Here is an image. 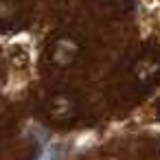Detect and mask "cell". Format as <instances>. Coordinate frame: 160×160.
<instances>
[{"mask_svg": "<svg viewBox=\"0 0 160 160\" xmlns=\"http://www.w3.org/2000/svg\"><path fill=\"white\" fill-rule=\"evenodd\" d=\"M110 2H118V0H110Z\"/></svg>", "mask_w": 160, "mask_h": 160, "instance_id": "cell-4", "label": "cell"}, {"mask_svg": "<svg viewBox=\"0 0 160 160\" xmlns=\"http://www.w3.org/2000/svg\"><path fill=\"white\" fill-rule=\"evenodd\" d=\"M46 112L51 114V118L55 121H68L75 114V103L72 99H68L66 94H53L46 101Z\"/></svg>", "mask_w": 160, "mask_h": 160, "instance_id": "cell-3", "label": "cell"}, {"mask_svg": "<svg viewBox=\"0 0 160 160\" xmlns=\"http://www.w3.org/2000/svg\"><path fill=\"white\" fill-rule=\"evenodd\" d=\"M79 55V46L72 38L64 35V38H57L51 46V59L57 64V66H70Z\"/></svg>", "mask_w": 160, "mask_h": 160, "instance_id": "cell-1", "label": "cell"}, {"mask_svg": "<svg viewBox=\"0 0 160 160\" xmlns=\"http://www.w3.org/2000/svg\"><path fill=\"white\" fill-rule=\"evenodd\" d=\"M134 77L140 86H151L158 77H160V59L158 57H140L134 66Z\"/></svg>", "mask_w": 160, "mask_h": 160, "instance_id": "cell-2", "label": "cell"}]
</instances>
